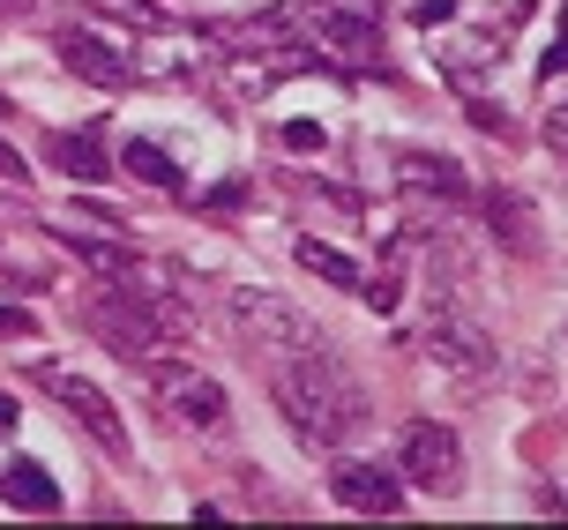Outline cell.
Returning <instances> with one entry per match:
<instances>
[{"label":"cell","mask_w":568,"mask_h":530,"mask_svg":"<svg viewBox=\"0 0 568 530\" xmlns=\"http://www.w3.org/2000/svg\"><path fill=\"white\" fill-rule=\"evenodd\" d=\"M270 396H277V411L292 419V434H300L307 448H344V441H359V434H367V389H359V381H352L322 344L277 359Z\"/></svg>","instance_id":"cell-1"},{"label":"cell","mask_w":568,"mask_h":530,"mask_svg":"<svg viewBox=\"0 0 568 530\" xmlns=\"http://www.w3.org/2000/svg\"><path fill=\"white\" fill-rule=\"evenodd\" d=\"M83 322L105 351H120V359H135V366L150 351H180L195 336V322L180 314V299H165V292H128V284H98L83 299Z\"/></svg>","instance_id":"cell-2"},{"label":"cell","mask_w":568,"mask_h":530,"mask_svg":"<svg viewBox=\"0 0 568 530\" xmlns=\"http://www.w3.org/2000/svg\"><path fill=\"white\" fill-rule=\"evenodd\" d=\"M284 30L300 38V53L344 60V68H382V23L367 8H344V0H292L277 8Z\"/></svg>","instance_id":"cell-3"},{"label":"cell","mask_w":568,"mask_h":530,"mask_svg":"<svg viewBox=\"0 0 568 530\" xmlns=\"http://www.w3.org/2000/svg\"><path fill=\"white\" fill-rule=\"evenodd\" d=\"M225 307H232V329H240V344H255V351H270V359H292V351H314V344H322L314 314H300L292 299H284V292L232 284Z\"/></svg>","instance_id":"cell-4"},{"label":"cell","mask_w":568,"mask_h":530,"mask_svg":"<svg viewBox=\"0 0 568 530\" xmlns=\"http://www.w3.org/2000/svg\"><path fill=\"white\" fill-rule=\"evenodd\" d=\"M426 359L442 366L464 396H486V381H494V344H486V329L464 307H449V299L426 307Z\"/></svg>","instance_id":"cell-5"},{"label":"cell","mask_w":568,"mask_h":530,"mask_svg":"<svg viewBox=\"0 0 568 530\" xmlns=\"http://www.w3.org/2000/svg\"><path fill=\"white\" fill-rule=\"evenodd\" d=\"M142 389L158 396V411H172L180 426H195V434L225 426V389L210 374H195L187 359H172V351H150L142 359Z\"/></svg>","instance_id":"cell-6"},{"label":"cell","mask_w":568,"mask_h":530,"mask_svg":"<svg viewBox=\"0 0 568 530\" xmlns=\"http://www.w3.org/2000/svg\"><path fill=\"white\" fill-rule=\"evenodd\" d=\"M38 389L53 396V404L68 411V419H83V434H90L98 448H105L113 463H128V426H120L113 396L98 389V381H83L75 366H38Z\"/></svg>","instance_id":"cell-7"},{"label":"cell","mask_w":568,"mask_h":530,"mask_svg":"<svg viewBox=\"0 0 568 530\" xmlns=\"http://www.w3.org/2000/svg\"><path fill=\"white\" fill-rule=\"evenodd\" d=\"M397 463H404V478H412V486H434V493H442V486H456V478H464V448H456L449 426L412 419L397 434Z\"/></svg>","instance_id":"cell-8"},{"label":"cell","mask_w":568,"mask_h":530,"mask_svg":"<svg viewBox=\"0 0 568 530\" xmlns=\"http://www.w3.org/2000/svg\"><path fill=\"white\" fill-rule=\"evenodd\" d=\"M329 493H337V501L352 508V516H397V508H404L397 471H382V463H337Z\"/></svg>","instance_id":"cell-9"},{"label":"cell","mask_w":568,"mask_h":530,"mask_svg":"<svg viewBox=\"0 0 568 530\" xmlns=\"http://www.w3.org/2000/svg\"><path fill=\"white\" fill-rule=\"evenodd\" d=\"M60 60L75 68V75H90V83H105V90H128V83H142L135 75V60L128 53H113L98 30H60Z\"/></svg>","instance_id":"cell-10"},{"label":"cell","mask_w":568,"mask_h":530,"mask_svg":"<svg viewBox=\"0 0 568 530\" xmlns=\"http://www.w3.org/2000/svg\"><path fill=\"white\" fill-rule=\"evenodd\" d=\"M397 187L419 195V202H442V210H449V202H471V180H464L449 157H426V150H404L397 157Z\"/></svg>","instance_id":"cell-11"},{"label":"cell","mask_w":568,"mask_h":530,"mask_svg":"<svg viewBox=\"0 0 568 530\" xmlns=\"http://www.w3.org/2000/svg\"><path fill=\"white\" fill-rule=\"evenodd\" d=\"M486 224H494V239L509 254H539V224H531V210H524V195H486Z\"/></svg>","instance_id":"cell-12"},{"label":"cell","mask_w":568,"mask_h":530,"mask_svg":"<svg viewBox=\"0 0 568 530\" xmlns=\"http://www.w3.org/2000/svg\"><path fill=\"white\" fill-rule=\"evenodd\" d=\"M0 501H8V508H38V516H45V508H60V486L38 471V463H8V471H0Z\"/></svg>","instance_id":"cell-13"},{"label":"cell","mask_w":568,"mask_h":530,"mask_svg":"<svg viewBox=\"0 0 568 530\" xmlns=\"http://www.w3.org/2000/svg\"><path fill=\"white\" fill-rule=\"evenodd\" d=\"M128 172H135V180H150V187H165V195H180V187H187V172L172 165V157H165V150H158L150 135L128 142Z\"/></svg>","instance_id":"cell-14"},{"label":"cell","mask_w":568,"mask_h":530,"mask_svg":"<svg viewBox=\"0 0 568 530\" xmlns=\"http://www.w3.org/2000/svg\"><path fill=\"white\" fill-rule=\"evenodd\" d=\"M300 269H314V277H329V284H344V292H359V262L352 254H337L329 239H300Z\"/></svg>","instance_id":"cell-15"},{"label":"cell","mask_w":568,"mask_h":530,"mask_svg":"<svg viewBox=\"0 0 568 530\" xmlns=\"http://www.w3.org/2000/svg\"><path fill=\"white\" fill-rule=\"evenodd\" d=\"M53 165L75 180H105V150H98V135H53Z\"/></svg>","instance_id":"cell-16"},{"label":"cell","mask_w":568,"mask_h":530,"mask_svg":"<svg viewBox=\"0 0 568 530\" xmlns=\"http://www.w3.org/2000/svg\"><path fill=\"white\" fill-rule=\"evenodd\" d=\"M90 8H113L120 23H135V30H165V8L158 0H90Z\"/></svg>","instance_id":"cell-17"},{"label":"cell","mask_w":568,"mask_h":530,"mask_svg":"<svg viewBox=\"0 0 568 530\" xmlns=\"http://www.w3.org/2000/svg\"><path fill=\"white\" fill-rule=\"evenodd\" d=\"M284 150H322V128H314V120H292V128H284Z\"/></svg>","instance_id":"cell-18"},{"label":"cell","mask_w":568,"mask_h":530,"mask_svg":"<svg viewBox=\"0 0 568 530\" xmlns=\"http://www.w3.org/2000/svg\"><path fill=\"white\" fill-rule=\"evenodd\" d=\"M449 16H456V0H419V8H412V23H426V30L449 23Z\"/></svg>","instance_id":"cell-19"},{"label":"cell","mask_w":568,"mask_h":530,"mask_svg":"<svg viewBox=\"0 0 568 530\" xmlns=\"http://www.w3.org/2000/svg\"><path fill=\"white\" fill-rule=\"evenodd\" d=\"M546 75H568V0H561V38H554V53H546Z\"/></svg>","instance_id":"cell-20"},{"label":"cell","mask_w":568,"mask_h":530,"mask_svg":"<svg viewBox=\"0 0 568 530\" xmlns=\"http://www.w3.org/2000/svg\"><path fill=\"white\" fill-rule=\"evenodd\" d=\"M0 336H38V322H30V314H16V307H0Z\"/></svg>","instance_id":"cell-21"},{"label":"cell","mask_w":568,"mask_h":530,"mask_svg":"<svg viewBox=\"0 0 568 530\" xmlns=\"http://www.w3.org/2000/svg\"><path fill=\"white\" fill-rule=\"evenodd\" d=\"M546 142H554V150H568V105L546 112Z\"/></svg>","instance_id":"cell-22"},{"label":"cell","mask_w":568,"mask_h":530,"mask_svg":"<svg viewBox=\"0 0 568 530\" xmlns=\"http://www.w3.org/2000/svg\"><path fill=\"white\" fill-rule=\"evenodd\" d=\"M0 180H8V187H16V180H23V157H16V150H8V142H0Z\"/></svg>","instance_id":"cell-23"},{"label":"cell","mask_w":568,"mask_h":530,"mask_svg":"<svg viewBox=\"0 0 568 530\" xmlns=\"http://www.w3.org/2000/svg\"><path fill=\"white\" fill-rule=\"evenodd\" d=\"M38 0H0V23H16V16H30Z\"/></svg>","instance_id":"cell-24"},{"label":"cell","mask_w":568,"mask_h":530,"mask_svg":"<svg viewBox=\"0 0 568 530\" xmlns=\"http://www.w3.org/2000/svg\"><path fill=\"white\" fill-rule=\"evenodd\" d=\"M8 426H16V396H0V434H8Z\"/></svg>","instance_id":"cell-25"}]
</instances>
